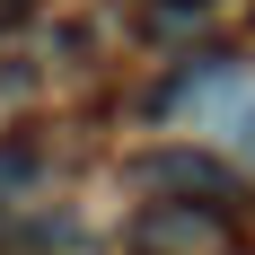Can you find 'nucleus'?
Masks as SVG:
<instances>
[{"mask_svg": "<svg viewBox=\"0 0 255 255\" xmlns=\"http://www.w3.org/2000/svg\"><path fill=\"white\" fill-rule=\"evenodd\" d=\"M185 9H203V0H185Z\"/></svg>", "mask_w": 255, "mask_h": 255, "instance_id": "nucleus-4", "label": "nucleus"}, {"mask_svg": "<svg viewBox=\"0 0 255 255\" xmlns=\"http://www.w3.org/2000/svg\"><path fill=\"white\" fill-rule=\"evenodd\" d=\"M141 238H150V247H211L220 220H194V211H167V203H158L150 220H141Z\"/></svg>", "mask_w": 255, "mask_h": 255, "instance_id": "nucleus-2", "label": "nucleus"}, {"mask_svg": "<svg viewBox=\"0 0 255 255\" xmlns=\"http://www.w3.org/2000/svg\"><path fill=\"white\" fill-rule=\"evenodd\" d=\"M211 115H220V132H229L238 150H255V88H229V97L211 106Z\"/></svg>", "mask_w": 255, "mask_h": 255, "instance_id": "nucleus-3", "label": "nucleus"}, {"mask_svg": "<svg viewBox=\"0 0 255 255\" xmlns=\"http://www.w3.org/2000/svg\"><path fill=\"white\" fill-rule=\"evenodd\" d=\"M132 176L158 185V194H194V203H220V194H229V176H220L211 158H194V150H150Z\"/></svg>", "mask_w": 255, "mask_h": 255, "instance_id": "nucleus-1", "label": "nucleus"}]
</instances>
